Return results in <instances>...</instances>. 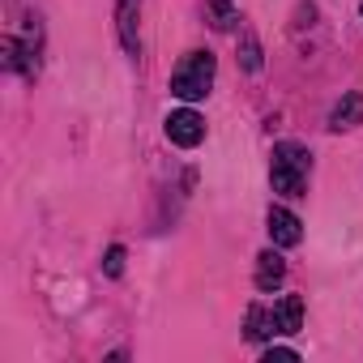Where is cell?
I'll list each match as a JSON object with an SVG mask.
<instances>
[{
	"label": "cell",
	"mask_w": 363,
	"mask_h": 363,
	"mask_svg": "<svg viewBox=\"0 0 363 363\" xmlns=\"http://www.w3.org/2000/svg\"><path fill=\"white\" fill-rule=\"evenodd\" d=\"M308 171H312V154L299 141H278L274 145V162H269V184L282 197H303L308 193Z\"/></svg>",
	"instance_id": "obj_1"
},
{
	"label": "cell",
	"mask_w": 363,
	"mask_h": 363,
	"mask_svg": "<svg viewBox=\"0 0 363 363\" xmlns=\"http://www.w3.org/2000/svg\"><path fill=\"white\" fill-rule=\"evenodd\" d=\"M214 69H218V65H214L210 52H189L184 60H179V69L171 73V94L184 99V103L206 99L210 86H214Z\"/></svg>",
	"instance_id": "obj_2"
},
{
	"label": "cell",
	"mask_w": 363,
	"mask_h": 363,
	"mask_svg": "<svg viewBox=\"0 0 363 363\" xmlns=\"http://www.w3.org/2000/svg\"><path fill=\"white\" fill-rule=\"evenodd\" d=\"M167 137H171L175 145L193 150V145H201V141H206V120H201L193 107H179V111H171V116H167Z\"/></svg>",
	"instance_id": "obj_3"
},
{
	"label": "cell",
	"mask_w": 363,
	"mask_h": 363,
	"mask_svg": "<svg viewBox=\"0 0 363 363\" xmlns=\"http://www.w3.org/2000/svg\"><path fill=\"white\" fill-rule=\"evenodd\" d=\"M137 22H141V0H116V35L124 43L128 56L141 52V35H137Z\"/></svg>",
	"instance_id": "obj_4"
},
{
	"label": "cell",
	"mask_w": 363,
	"mask_h": 363,
	"mask_svg": "<svg viewBox=\"0 0 363 363\" xmlns=\"http://www.w3.org/2000/svg\"><path fill=\"white\" fill-rule=\"evenodd\" d=\"M269 240H274L278 248H295V244L303 240V223H299L291 210L274 206V210H269Z\"/></svg>",
	"instance_id": "obj_5"
},
{
	"label": "cell",
	"mask_w": 363,
	"mask_h": 363,
	"mask_svg": "<svg viewBox=\"0 0 363 363\" xmlns=\"http://www.w3.org/2000/svg\"><path fill=\"white\" fill-rule=\"evenodd\" d=\"M354 124H363V94H359V90H350V94L333 107V116H329V128H333V133L354 128Z\"/></svg>",
	"instance_id": "obj_6"
},
{
	"label": "cell",
	"mask_w": 363,
	"mask_h": 363,
	"mask_svg": "<svg viewBox=\"0 0 363 363\" xmlns=\"http://www.w3.org/2000/svg\"><path fill=\"white\" fill-rule=\"evenodd\" d=\"M282 278H286L282 257H278L274 248H269V252H261V257H257V291H274Z\"/></svg>",
	"instance_id": "obj_7"
},
{
	"label": "cell",
	"mask_w": 363,
	"mask_h": 363,
	"mask_svg": "<svg viewBox=\"0 0 363 363\" xmlns=\"http://www.w3.org/2000/svg\"><path fill=\"white\" fill-rule=\"evenodd\" d=\"M244 329H248V337H252V342H265V337L282 333V329H278L274 308H261V303H252V308H248V325H244Z\"/></svg>",
	"instance_id": "obj_8"
},
{
	"label": "cell",
	"mask_w": 363,
	"mask_h": 363,
	"mask_svg": "<svg viewBox=\"0 0 363 363\" xmlns=\"http://www.w3.org/2000/svg\"><path fill=\"white\" fill-rule=\"evenodd\" d=\"M274 316H278V329L282 333H299L303 329V299L299 295H286L274 303Z\"/></svg>",
	"instance_id": "obj_9"
},
{
	"label": "cell",
	"mask_w": 363,
	"mask_h": 363,
	"mask_svg": "<svg viewBox=\"0 0 363 363\" xmlns=\"http://www.w3.org/2000/svg\"><path fill=\"white\" fill-rule=\"evenodd\" d=\"M206 18L214 30H231L240 22V0H206Z\"/></svg>",
	"instance_id": "obj_10"
},
{
	"label": "cell",
	"mask_w": 363,
	"mask_h": 363,
	"mask_svg": "<svg viewBox=\"0 0 363 363\" xmlns=\"http://www.w3.org/2000/svg\"><path fill=\"white\" fill-rule=\"evenodd\" d=\"M240 60H244V69H248V73H257V69H261V43H257L252 35H244V48H240Z\"/></svg>",
	"instance_id": "obj_11"
},
{
	"label": "cell",
	"mask_w": 363,
	"mask_h": 363,
	"mask_svg": "<svg viewBox=\"0 0 363 363\" xmlns=\"http://www.w3.org/2000/svg\"><path fill=\"white\" fill-rule=\"evenodd\" d=\"M103 274H107V278H120V274H124V248H120V244L107 248V257H103Z\"/></svg>",
	"instance_id": "obj_12"
},
{
	"label": "cell",
	"mask_w": 363,
	"mask_h": 363,
	"mask_svg": "<svg viewBox=\"0 0 363 363\" xmlns=\"http://www.w3.org/2000/svg\"><path fill=\"white\" fill-rule=\"evenodd\" d=\"M265 359L274 363V359H299V354H295L291 346H269V350H265Z\"/></svg>",
	"instance_id": "obj_13"
}]
</instances>
